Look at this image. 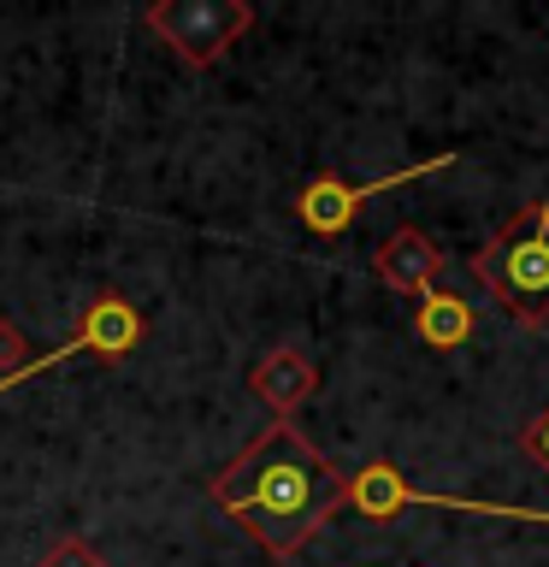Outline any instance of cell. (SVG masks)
I'll return each instance as SVG.
<instances>
[{"label": "cell", "instance_id": "obj_5", "mask_svg": "<svg viewBox=\"0 0 549 567\" xmlns=\"http://www.w3.org/2000/svg\"><path fill=\"white\" fill-rule=\"evenodd\" d=\"M142 337H148V326H142L136 301H131V296H118V290H101V296L83 308L77 331H71L65 343H53V349H42V354H30V361L18 367L12 379H0V396H7V390H18V384H30V379H42V372H53V367L77 361V354L124 361V354H136V349H142Z\"/></svg>", "mask_w": 549, "mask_h": 567}, {"label": "cell", "instance_id": "obj_7", "mask_svg": "<svg viewBox=\"0 0 549 567\" xmlns=\"http://www.w3.org/2000/svg\"><path fill=\"white\" fill-rule=\"evenodd\" d=\"M372 272H379L384 290L419 301V296H432L437 278H443V248H437V237H425L419 225H402L372 248Z\"/></svg>", "mask_w": 549, "mask_h": 567}, {"label": "cell", "instance_id": "obj_6", "mask_svg": "<svg viewBox=\"0 0 549 567\" xmlns=\"http://www.w3.org/2000/svg\"><path fill=\"white\" fill-rule=\"evenodd\" d=\"M449 166H455V154H432V159H419V166H402L390 177H361V184H349V177H336V172H319L296 189V219L308 225L313 237H343V230L361 219L366 202L419 184V177H432V172H449Z\"/></svg>", "mask_w": 549, "mask_h": 567}, {"label": "cell", "instance_id": "obj_9", "mask_svg": "<svg viewBox=\"0 0 549 567\" xmlns=\"http://www.w3.org/2000/svg\"><path fill=\"white\" fill-rule=\"evenodd\" d=\"M473 331H478V319H473V301H467V296H455V290L419 296V308H414V337H419L425 349H460Z\"/></svg>", "mask_w": 549, "mask_h": 567}, {"label": "cell", "instance_id": "obj_12", "mask_svg": "<svg viewBox=\"0 0 549 567\" xmlns=\"http://www.w3.org/2000/svg\"><path fill=\"white\" fill-rule=\"evenodd\" d=\"M30 361V349H24V331L12 326V319H0V379H12L18 367Z\"/></svg>", "mask_w": 549, "mask_h": 567}, {"label": "cell", "instance_id": "obj_1", "mask_svg": "<svg viewBox=\"0 0 549 567\" xmlns=\"http://www.w3.org/2000/svg\"><path fill=\"white\" fill-rule=\"evenodd\" d=\"M207 496L255 538L272 561H296L325 520L343 508V478L325 461L319 443L301 437V425H266L248 450L230 461L225 473H213Z\"/></svg>", "mask_w": 549, "mask_h": 567}, {"label": "cell", "instance_id": "obj_2", "mask_svg": "<svg viewBox=\"0 0 549 567\" xmlns=\"http://www.w3.org/2000/svg\"><path fill=\"white\" fill-rule=\"evenodd\" d=\"M473 278L514 319L543 326L549 319V195L526 202L514 219L496 225V237L473 248Z\"/></svg>", "mask_w": 549, "mask_h": 567}, {"label": "cell", "instance_id": "obj_3", "mask_svg": "<svg viewBox=\"0 0 549 567\" xmlns=\"http://www.w3.org/2000/svg\"><path fill=\"white\" fill-rule=\"evenodd\" d=\"M343 508L361 520H396L402 508H455V514H478V520H526V526H549V508H520V503H485V496H443V491H419L396 461H366L361 473L343 478Z\"/></svg>", "mask_w": 549, "mask_h": 567}, {"label": "cell", "instance_id": "obj_8", "mask_svg": "<svg viewBox=\"0 0 549 567\" xmlns=\"http://www.w3.org/2000/svg\"><path fill=\"white\" fill-rule=\"evenodd\" d=\"M248 390H255V396L272 408V420L290 425L296 408L319 390V367H313L301 349H290V343H283V349H266L260 361H255V372H248Z\"/></svg>", "mask_w": 549, "mask_h": 567}, {"label": "cell", "instance_id": "obj_11", "mask_svg": "<svg viewBox=\"0 0 549 567\" xmlns=\"http://www.w3.org/2000/svg\"><path fill=\"white\" fill-rule=\"evenodd\" d=\"M520 455H526L531 467H538V473L549 478V402L526 420V432H520Z\"/></svg>", "mask_w": 549, "mask_h": 567}, {"label": "cell", "instance_id": "obj_10", "mask_svg": "<svg viewBox=\"0 0 549 567\" xmlns=\"http://www.w3.org/2000/svg\"><path fill=\"white\" fill-rule=\"evenodd\" d=\"M35 567H106V556L89 538H60Z\"/></svg>", "mask_w": 549, "mask_h": 567}, {"label": "cell", "instance_id": "obj_4", "mask_svg": "<svg viewBox=\"0 0 549 567\" xmlns=\"http://www.w3.org/2000/svg\"><path fill=\"white\" fill-rule=\"evenodd\" d=\"M142 24H148L184 65L207 71L255 30V7H248V0H159V7L142 12Z\"/></svg>", "mask_w": 549, "mask_h": 567}]
</instances>
